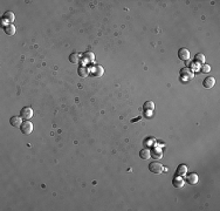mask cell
<instances>
[{
    "label": "cell",
    "mask_w": 220,
    "mask_h": 211,
    "mask_svg": "<svg viewBox=\"0 0 220 211\" xmlns=\"http://www.w3.org/2000/svg\"><path fill=\"white\" fill-rule=\"evenodd\" d=\"M193 79V73L190 68H182L180 69V80L182 81H190Z\"/></svg>",
    "instance_id": "6da1fadb"
},
{
    "label": "cell",
    "mask_w": 220,
    "mask_h": 211,
    "mask_svg": "<svg viewBox=\"0 0 220 211\" xmlns=\"http://www.w3.org/2000/svg\"><path fill=\"white\" fill-rule=\"evenodd\" d=\"M20 130H21V133L25 135L32 134V131H33V124H32V122H30L28 120H25L24 122L21 123V126H20Z\"/></svg>",
    "instance_id": "7a4b0ae2"
},
{
    "label": "cell",
    "mask_w": 220,
    "mask_h": 211,
    "mask_svg": "<svg viewBox=\"0 0 220 211\" xmlns=\"http://www.w3.org/2000/svg\"><path fill=\"white\" fill-rule=\"evenodd\" d=\"M149 170L152 174H161V172H163L164 168L159 162H151L149 164Z\"/></svg>",
    "instance_id": "3957f363"
},
{
    "label": "cell",
    "mask_w": 220,
    "mask_h": 211,
    "mask_svg": "<svg viewBox=\"0 0 220 211\" xmlns=\"http://www.w3.org/2000/svg\"><path fill=\"white\" fill-rule=\"evenodd\" d=\"M33 116V109L30 107H24L20 110V117L24 120H30V117Z\"/></svg>",
    "instance_id": "277c9868"
},
{
    "label": "cell",
    "mask_w": 220,
    "mask_h": 211,
    "mask_svg": "<svg viewBox=\"0 0 220 211\" xmlns=\"http://www.w3.org/2000/svg\"><path fill=\"white\" fill-rule=\"evenodd\" d=\"M95 61V55L91 52H86L82 54V62L83 64H91Z\"/></svg>",
    "instance_id": "5b68a950"
},
{
    "label": "cell",
    "mask_w": 220,
    "mask_h": 211,
    "mask_svg": "<svg viewBox=\"0 0 220 211\" xmlns=\"http://www.w3.org/2000/svg\"><path fill=\"white\" fill-rule=\"evenodd\" d=\"M178 58L180 59L182 61H187V60L190 59V52H189V49H186L185 47L180 48L178 51Z\"/></svg>",
    "instance_id": "8992f818"
},
{
    "label": "cell",
    "mask_w": 220,
    "mask_h": 211,
    "mask_svg": "<svg viewBox=\"0 0 220 211\" xmlns=\"http://www.w3.org/2000/svg\"><path fill=\"white\" fill-rule=\"evenodd\" d=\"M184 183H185V181H184V178H183L182 176L177 175V176H174V177H173L172 185L174 188H178V189H180V188L184 187Z\"/></svg>",
    "instance_id": "52a82bcc"
},
{
    "label": "cell",
    "mask_w": 220,
    "mask_h": 211,
    "mask_svg": "<svg viewBox=\"0 0 220 211\" xmlns=\"http://www.w3.org/2000/svg\"><path fill=\"white\" fill-rule=\"evenodd\" d=\"M103 72H104V70H103V67H102V66H97V64L93 67V69L89 70L90 74L93 76H96V77H100V76L103 75Z\"/></svg>",
    "instance_id": "ba28073f"
},
{
    "label": "cell",
    "mask_w": 220,
    "mask_h": 211,
    "mask_svg": "<svg viewBox=\"0 0 220 211\" xmlns=\"http://www.w3.org/2000/svg\"><path fill=\"white\" fill-rule=\"evenodd\" d=\"M214 85H215V79L213 76H207L205 77V80L202 82V86L206 88V89H210V88H213Z\"/></svg>",
    "instance_id": "9c48e42d"
},
{
    "label": "cell",
    "mask_w": 220,
    "mask_h": 211,
    "mask_svg": "<svg viewBox=\"0 0 220 211\" xmlns=\"http://www.w3.org/2000/svg\"><path fill=\"white\" fill-rule=\"evenodd\" d=\"M186 182H187L189 184H191V185H194V184H197V183H198V175L194 174V172H191V174H189V175L186 176Z\"/></svg>",
    "instance_id": "30bf717a"
},
{
    "label": "cell",
    "mask_w": 220,
    "mask_h": 211,
    "mask_svg": "<svg viewBox=\"0 0 220 211\" xmlns=\"http://www.w3.org/2000/svg\"><path fill=\"white\" fill-rule=\"evenodd\" d=\"M14 20H15V15H14V13L11 11L6 12V13L4 14V17H2V21H5V23H12Z\"/></svg>",
    "instance_id": "8fae6325"
},
{
    "label": "cell",
    "mask_w": 220,
    "mask_h": 211,
    "mask_svg": "<svg viewBox=\"0 0 220 211\" xmlns=\"http://www.w3.org/2000/svg\"><path fill=\"white\" fill-rule=\"evenodd\" d=\"M78 74L81 77H87V76L89 75V69L86 66H80L78 68Z\"/></svg>",
    "instance_id": "7c38bea8"
},
{
    "label": "cell",
    "mask_w": 220,
    "mask_h": 211,
    "mask_svg": "<svg viewBox=\"0 0 220 211\" xmlns=\"http://www.w3.org/2000/svg\"><path fill=\"white\" fill-rule=\"evenodd\" d=\"M10 123L12 124L13 127H20L21 126V117L20 116H12L10 118Z\"/></svg>",
    "instance_id": "4fadbf2b"
},
{
    "label": "cell",
    "mask_w": 220,
    "mask_h": 211,
    "mask_svg": "<svg viewBox=\"0 0 220 211\" xmlns=\"http://www.w3.org/2000/svg\"><path fill=\"white\" fill-rule=\"evenodd\" d=\"M4 29H5V33H6L7 35L15 34V27H14V25H12V23H7Z\"/></svg>",
    "instance_id": "5bb4252c"
},
{
    "label": "cell",
    "mask_w": 220,
    "mask_h": 211,
    "mask_svg": "<svg viewBox=\"0 0 220 211\" xmlns=\"http://www.w3.org/2000/svg\"><path fill=\"white\" fill-rule=\"evenodd\" d=\"M186 174H187V167H186L185 164H180V165H178V168H177V175L185 176Z\"/></svg>",
    "instance_id": "9a60e30c"
},
{
    "label": "cell",
    "mask_w": 220,
    "mask_h": 211,
    "mask_svg": "<svg viewBox=\"0 0 220 211\" xmlns=\"http://www.w3.org/2000/svg\"><path fill=\"white\" fill-rule=\"evenodd\" d=\"M194 61H196V64H204V62H205V55L202 54V53H198V54H196V56H194Z\"/></svg>",
    "instance_id": "2e32d148"
},
{
    "label": "cell",
    "mask_w": 220,
    "mask_h": 211,
    "mask_svg": "<svg viewBox=\"0 0 220 211\" xmlns=\"http://www.w3.org/2000/svg\"><path fill=\"white\" fill-rule=\"evenodd\" d=\"M151 152H152V154H150V155L155 158V159H159V158H162V156H163L162 151L159 150V149H157V148H154Z\"/></svg>",
    "instance_id": "e0dca14e"
},
{
    "label": "cell",
    "mask_w": 220,
    "mask_h": 211,
    "mask_svg": "<svg viewBox=\"0 0 220 211\" xmlns=\"http://www.w3.org/2000/svg\"><path fill=\"white\" fill-rule=\"evenodd\" d=\"M80 60L81 59H80V55H78V53H71L70 55H69V61H70L71 64H78Z\"/></svg>",
    "instance_id": "ac0fdd59"
},
{
    "label": "cell",
    "mask_w": 220,
    "mask_h": 211,
    "mask_svg": "<svg viewBox=\"0 0 220 211\" xmlns=\"http://www.w3.org/2000/svg\"><path fill=\"white\" fill-rule=\"evenodd\" d=\"M139 156H141L142 159H149L151 155H150V151L148 149H142V150L139 151Z\"/></svg>",
    "instance_id": "d6986e66"
},
{
    "label": "cell",
    "mask_w": 220,
    "mask_h": 211,
    "mask_svg": "<svg viewBox=\"0 0 220 211\" xmlns=\"http://www.w3.org/2000/svg\"><path fill=\"white\" fill-rule=\"evenodd\" d=\"M144 108H145V110H152L154 108H155V105H154V102L152 101H146L145 103H144Z\"/></svg>",
    "instance_id": "ffe728a7"
},
{
    "label": "cell",
    "mask_w": 220,
    "mask_h": 211,
    "mask_svg": "<svg viewBox=\"0 0 220 211\" xmlns=\"http://www.w3.org/2000/svg\"><path fill=\"white\" fill-rule=\"evenodd\" d=\"M202 73H210L211 72V66L210 64H202Z\"/></svg>",
    "instance_id": "44dd1931"
}]
</instances>
